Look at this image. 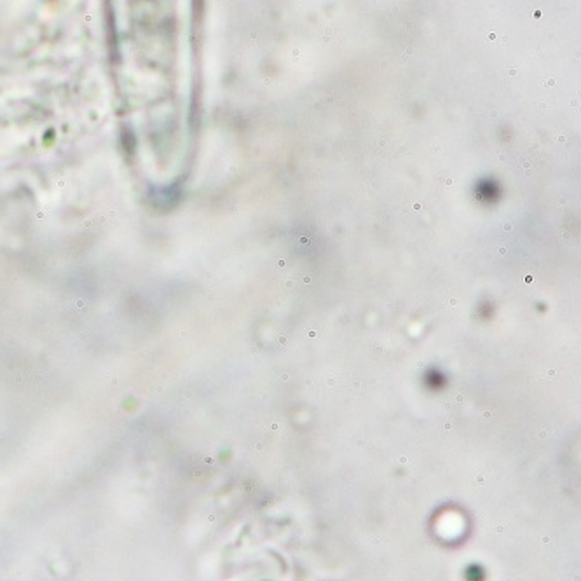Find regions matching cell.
<instances>
[{
    "label": "cell",
    "instance_id": "2",
    "mask_svg": "<svg viewBox=\"0 0 581 581\" xmlns=\"http://www.w3.org/2000/svg\"><path fill=\"white\" fill-rule=\"evenodd\" d=\"M280 379H281V381H288V374H281Z\"/></svg>",
    "mask_w": 581,
    "mask_h": 581
},
{
    "label": "cell",
    "instance_id": "1",
    "mask_svg": "<svg viewBox=\"0 0 581 581\" xmlns=\"http://www.w3.org/2000/svg\"><path fill=\"white\" fill-rule=\"evenodd\" d=\"M475 484H479V485H480V484H484V479H482V477H477V479H475Z\"/></svg>",
    "mask_w": 581,
    "mask_h": 581
}]
</instances>
